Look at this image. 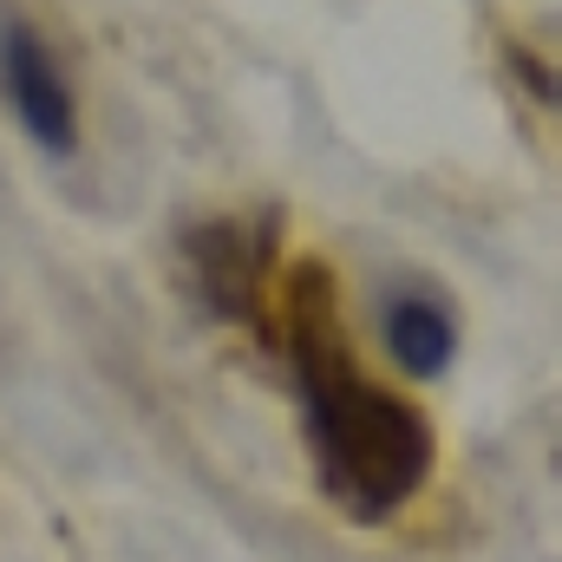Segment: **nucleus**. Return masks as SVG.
<instances>
[{
    "instance_id": "obj_1",
    "label": "nucleus",
    "mask_w": 562,
    "mask_h": 562,
    "mask_svg": "<svg viewBox=\"0 0 562 562\" xmlns=\"http://www.w3.org/2000/svg\"><path fill=\"white\" fill-rule=\"evenodd\" d=\"M281 314H288L281 340H288V360H294V386H301L321 491L360 524L393 517L431 471L425 419L400 393H386V386H373L360 373V360H353V347L340 334V314H334L327 269L301 262V276L288 281Z\"/></svg>"
},
{
    "instance_id": "obj_2",
    "label": "nucleus",
    "mask_w": 562,
    "mask_h": 562,
    "mask_svg": "<svg viewBox=\"0 0 562 562\" xmlns=\"http://www.w3.org/2000/svg\"><path fill=\"white\" fill-rule=\"evenodd\" d=\"M0 92L13 105V119L26 125V138L46 157H72L79 144V112H72V86L53 59V46L40 40V26L26 13H0Z\"/></svg>"
},
{
    "instance_id": "obj_3",
    "label": "nucleus",
    "mask_w": 562,
    "mask_h": 562,
    "mask_svg": "<svg viewBox=\"0 0 562 562\" xmlns=\"http://www.w3.org/2000/svg\"><path fill=\"white\" fill-rule=\"evenodd\" d=\"M380 334H386V353H393L413 380L445 373L451 353H458V321H451V307L431 301V294H393L386 314H380Z\"/></svg>"
},
{
    "instance_id": "obj_4",
    "label": "nucleus",
    "mask_w": 562,
    "mask_h": 562,
    "mask_svg": "<svg viewBox=\"0 0 562 562\" xmlns=\"http://www.w3.org/2000/svg\"><path fill=\"white\" fill-rule=\"evenodd\" d=\"M262 243H269V236L243 243L236 229L196 236V276H203V288H210L216 307H229V314H249V307H256V288H262Z\"/></svg>"
}]
</instances>
